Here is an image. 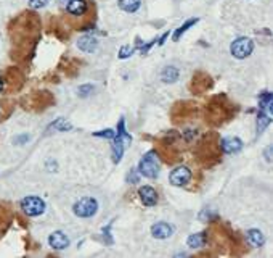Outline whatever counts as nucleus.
Instances as JSON below:
<instances>
[{"label":"nucleus","mask_w":273,"mask_h":258,"mask_svg":"<svg viewBox=\"0 0 273 258\" xmlns=\"http://www.w3.org/2000/svg\"><path fill=\"white\" fill-rule=\"evenodd\" d=\"M179 76H180V71L179 68H175V66H166L164 69L161 71V79L162 82H166V84H172L179 79Z\"/></svg>","instance_id":"nucleus-13"},{"label":"nucleus","mask_w":273,"mask_h":258,"mask_svg":"<svg viewBox=\"0 0 273 258\" xmlns=\"http://www.w3.org/2000/svg\"><path fill=\"white\" fill-rule=\"evenodd\" d=\"M73 211L79 218H92L98 211V202L93 197H82L74 203Z\"/></svg>","instance_id":"nucleus-2"},{"label":"nucleus","mask_w":273,"mask_h":258,"mask_svg":"<svg viewBox=\"0 0 273 258\" xmlns=\"http://www.w3.org/2000/svg\"><path fill=\"white\" fill-rule=\"evenodd\" d=\"M92 90H93L92 84H84V86H81L79 89H77V94H79V97H82V99H86V97H89L90 94H92Z\"/></svg>","instance_id":"nucleus-21"},{"label":"nucleus","mask_w":273,"mask_h":258,"mask_svg":"<svg viewBox=\"0 0 273 258\" xmlns=\"http://www.w3.org/2000/svg\"><path fill=\"white\" fill-rule=\"evenodd\" d=\"M134 47H131V45H122L121 50H119V58H122V60H126V58H129L132 54H134Z\"/></svg>","instance_id":"nucleus-22"},{"label":"nucleus","mask_w":273,"mask_h":258,"mask_svg":"<svg viewBox=\"0 0 273 258\" xmlns=\"http://www.w3.org/2000/svg\"><path fill=\"white\" fill-rule=\"evenodd\" d=\"M66 10H68L69 15L82 16L84 13L87 11V2H86V0H69Z\"/></svg>","instance_id":"nucleus-11"},{"label":"nucleus","mask_w":273,"mask_h":258,"mask_svg":"<svg viewBox=\"0 0 273 258\" xmlns=\"http://www.w3.org/2000/svg\"><path fill=\"white\" fill-rule=\"evenodd\" d=\"M138 195H140L141 203L145 205V206H154L156 203H158V192H156L151 186H143V187H140Z\"/></svg>","instance_id":"nucleus-8"},{"label":"nucleus","mask_w":273,"mask_h":258,"mask_svg":"<svg viewBox=\"0 0 273 258\" xmlns=\"http://www.w3.org/2000/svg\"><path fill=\"white\" fill-rule=\"evenodd\" d=\"M26 140H29V135H21V137H16L15 140V144H18V142H26Z\"/></svg>","instance_id":"nucleus-28"},{"label":"nucleus","mask_w":273,"mask_h":258,"mask_svg":"<svg viewBox=\"0 0 273 258\" xmlns=\"http://www.w3.org/2000/svg\"><path fill=\"white\" fill-rule=\"evenodd\" d=\"M265 160L267 161H272V147L269 145L267 148H265Z\"/></svg>","instance_id":"nucleus-27"},{"label":"nucleus","mask_w":273,"mask_h":258,"mask_svg":"<svg viewBox=\"0 0 273 258\" xmlns=\"http://www.w3.org/2000/svg\"><path fill=\"white\" fill-rule=\"evenodd\" d=\"M3 89V81H2V77H0V90Z\"/></svg>","instance_id":"nucleus-29"},{"label":"nucleus","mask_w":273,"mask_h":258,"mask_svg":"<svg viewBox=\"0 0 273 258\" xmlns=\"http://www.w3.org/2000/svg\"><path fill=\"white\" fill-rule=\"evenodd\" d=\"M214 219V218H217V213L216 211H212L211 208H204L203 211H201V215H199V219L201 221H204V219Z\"/></svg>","instance_id":"nucleus-24"},{"label":"nucleus","mask_w":273,"mask_h":258,"mask_svg":"<svg viewBox=\"0 0 273 258\" xmlns=\"http://www.w3.org/2000/svg\"><path fill=\"white\" fill-rule=\"evenodd\" d=\"M191 178H193V174H191V171L188 170L186 166H179V168H175V170L171 173L169 181H171L172 186L182 187V186H186L188 183H190Z\"/></svg>","instance_id":"nucleus-5"},{"label":"nucleus","mask_w":273,"mask_h":258,"mask_svg":"<svg viewBox=\"0 0 273 258\" xmlns=\"http://www.w3.org/2000/svg\"><path fill=\"white\" fill-rule=\"evenodd\" d=\"M220 148H222L224 153H236L243 148V140L235 135H230V137H224L220 140Z\"/></svg>","instance_id":"nucleus-7"},{"label":"nucleus","mask_w":273,"mask_h":258,"mask_svg":"<svg viewBox=\"0 0 273 258\" xmlns=\"http://www.w3.org/2000/svg\"><path fill=\"white\" fill-rule=\"evenodd\" d=\"M272 123V115L264 112V110H261L257 115V135L264 132V129L267 128L269 125Z\"/></svg>","instance_id":"nucleus-16"},{"label":"nucleus","mask_w":273,"mask_h":258,"mask_svg":"<svg viewBox=\"0 0 273 258\" xmlns=\"http://www.w3.org/2000/svg\"><path fill=\"white\" fill-rule=\"evenodd\" d=\"M48 244L55 250H64L69 247V237L63 231H53L48 236Z\"/></svg>","instance_id":"nucleus-6"},{"label":"nucleus","mask_w":273,"mask_h":258,"mask_svg":"<svg viewBox=\"0 0 273 258\" xmlns=\"http://www.w3.org/2000/svg\"><path fill=\"white\" fill-rule=\"evenodd\" d=\"M198 21H199V18H191V19H188V21H185V23L182 24V26H180V28H179L177 31L174 32V41H175V42H177V41H180V37L183 36L185 32H186L188 29L191 28V26H194V24H196Z\"/></svg>","instance_id":"nucleus-19"},{"label":"nucleus","mask_w":273,"mask_h":258,"mask_svg":"<svg viewBox=\"0 0 273 258\" xmlns=\"http://www.w3.org/2000/svg\"><path fill=\"white\" fill-rule=\"evenodd\" d=\"M127 181H129V183H131V181H132V184L138 183V176H136L134 170H132V171H131V174H129V176H127Z\"/></svg>","instance_id":"nucleus-26"},{"label":"nucleus","mask_w":273,"mask_h":258,"mask_svg":"<svg viewBox=\"0 0 273 258\" xmlns=\"http://www.w3.org/2000/svg\"><path fill=\"white\" fill-rule=\"evenodd\" d=\"M172 232H174V228L164 221H159L151 226V236L156 239H169L172 236Z\"/></svg>","instance_id":"nucleus-9"},{"label":"nucleus","mask_w":273,"mask_h":258,"mask_svg":"<svg viewBox=\"0 0 273 258\" xmlns=\"http://www.w3.org/2000/svg\"><path fill=\"white\" fill-rule=\"evenodd\" d=\"M207 242V232H198V234H191L186 239V245L190 249H201L204 247Z\"/></svg>","instance_id":"nucleus-12"},{"label":"nucleus","mask_w":273,"mask_h":258,"mask_svg":"<svg viewBox=\"0 0 273 258\" xmlns=\"http://www.w3.org/2000/svg\"><path fill=\"white\" fill-rule=\"evenodd\" d=\"M47 3H48V0H29V5L32 8H42V6H45Z\"/></svg>","instance_id":"nucleus-25"},{"label":"nucleus","mask_w":273,"mask_h":258,"mask_svg":"<svg viewBox=\"0 0 273 258\" xmlns=\"http://www.w3.org/2000/svg\"><path fill=\"white\" fill-rule=\"evenodd\" d=\"M111 226H113V221L109 223L106 228H103V241H105L106 245H113L114 244V239L111 236Z\"/></svg>","instance_id":"nucleus-20"},{"label":"nucleus","mask_w":273,"mask_h":258,"mask_svg":"<svg viewBox=\"0 0 273 258\" xmlns=\"http://www.w3.org/2000/svg\"><path fill=\"white\" fill-rule=\"evenodd\" d=\"M21 208L28 216H39L45 211V202L41 197L28 195L21 200Z\"/></svg>","instance_id":"nucleus-4"},{"label":"nucleus","mask_w":273,"mask_h":258,"mask_svg":"<svg viewBox=\"0 0 273 258\" xmlns=\"http://www.w3.org/2000/svg\"><path fill=\"white\" fill-rule=\"evenodd\" d=\"M118 5L121 10H124L126 13H135L140 8L141 0H118Z\"/></svg>","instance_id":"nucleus-17"},{"label":"nucleus","mask_w":273,"mask_h":258,"mask_svg":"<svg viewBox=\"0 0 273 258\" xmlns=\"http://www.w3.org/2000/svg\"><path fill=\"white\" fill-rule=\"evenodd\" d=\"M159 168H161V163H159V155H158V152H156V150H149L148 153H145V157L140 160V163H138V173L141 174V176H145V178L154 179V178H158Z\"/></svg>","instance_id":"nucleus-1"},{"label":"nucleus","mask_w":273,"mask_h":258,"mask_svg":"<svg viewBox=\"0 0 273 258\" xmlns=\"http://www.w3.org/2000/svg\"><path fill=\"white\" fill-rule=\"evenodd\" d=\"M246 237H248V242L252 245V247H262L265 244V237L259 229H249L246 232Z\"/></svg>","instance_id":"nucleus-14"},{"label":"nucleus","mask_w":273,"mask_h":258,"mask_svg":"<svg viewBox=\"0 0 273 258\" xmlns=\"http://www.w3.org/2000/svg\"><path fill=\"white\" fill-rule=\"evenodd\" d=\"M95 137H105V139H113L116 135V131H113V129H103V131L100 132H95L93 134Z\"/></svg>","instance_id":"nucleus-23"},{"label":"nucleus","mask_w":273,"mask_h":258,"mask_svg":"<svg viewBox=\"0 0 273 258\" xmlns=\"http://www.w3.org/2000/svg\"><path fill=\"white\" fill-rule=\"evenodd\" d=\"M58 131V132H64V131H69V129H73V125H71L69 121H66L64 118H56L51 125L48 126V131Z\"/></svg>","instance_id":"nucleus-18"},{"label":"nucleus","mask_w":273,"mask_h":258,"mask_svg":"<svg viewBox=\"0 0 273 258\" xmlns=\"http://www.w3.org/2000/svg\"><path fill=\"white\" fill-rule=\"evenodd\" d=\"M252 50H254V42L249 37H238L230 45V54L235 58H238V60L248 58L252 54Z\"/></svg>","instance_id":"nucleus-3"},{"label":"nucleus","mask_w":273,"mask_h":258,"mask_svg":"<svg viewBox=\"0 0 273 258\" xmlns=\"http://www.w3.org/2000/svg\"><path fill=\"white\" fill-rule=\"evenodd\" d=\"M77 47H79V50L86 52V54H92V52L98 49V41L92 36H82L77 41Z\"/></svg>","instance_id":"nucleus-10"},{"label":"nucleus","mask_w":273,"mask_h":258,"mask_svg":"<svg viewBox=\"0 0 273 258\" xmlns=\"http://www.w3.org/2000/svg\"><path fill=\"white\" fill-rule=\"evenodd\" d=\"M273 95L270 92H262L259 95V110H264L267 113H273Z\"/></svg>","instance_id":"nucleus-15"}]
</instances>
